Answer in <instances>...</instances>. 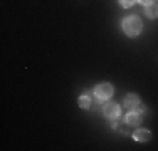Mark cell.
Instances as JSON below:
<instances>
[{"label":"cell","mask_w":158,"mask_h":151,"mask_svg":"<svg viewBox=\"0 0 158 151\" xmlns=\"http://www.w3.org/2000/svg\"><path fill=\"white\" fill-rule=\"evenodd\" d=\"M133 139H135V141H140V143L150 141V139H152V133H150L148 129H143V128H138V129L133 133Z\"/></svg>","instance_id":"obj_5"},{"label":"cell","mask_w":158,"mask_h":151,"mask_svg":"<svg viewBox=\"0 0 158 151\" xmlns=\"http://www.w3.org/2000/svg\"><path fill=\"white\" fill-rule=\"evenodd\" d=\"M94 96L98 101H108L111 99L113 96V86L108 84V82H103V84H98L94 88Z\"/></svg>","instance_id":"obj_2"},{"label":"cell","mask_w":158,"mask_h":151,"mask_svg":"<svg viewBox=\"0 0 158 151\" xmlns=\"http://www.w3.org/2000/svg\"><path fill=\"white\" fill-rule=\"evenodd\" d=\"M79 108H82V109H89V108H91V97L86 96V94L79 97Z\"/></svg>","instance_id":"obj_8"},{"label":"cell","mask_w":158,"mask_h":151,"mask_svg":"<svg viewBox=\"0 0 158 151\" xmlns=\"http://www.w3.org/2000/svg\"><path fill=\"white\" fill-rule=\"evenodd\" d=\"M118 2H119V5H121L123 9H130V7H133L138 0H118Z\"/></svg>","instance_id":"obj_9"},{"label":"cell","mask_w":158,"mask_h":151,"mask_svg":"<svg viewBox=\"0 0 158 151\" xmlns=\"http://www.w3.org/2000/svg\"><path fill=\"white\" fill-rule=\"evenodd\" d=\"M141 123V112H136L133 109V111H130L126 114V124L128 126H140Z\"/></svg>","instance_id":"obj_6"},{"label":"cell","mask_w":158,"mask_h":151,"mask_svg":"<svg viewBox=\"0 0 158 151\" xmlns=\"http://www.w3.org/2000/svg\"><path fill=\"white\" fill-rule=\"evenodd\" d=\"M103 112L108 119H118L119 116H121V109H119V106L114 104V103H110V104L104 106Z\"/></svg>","instance_id":"obj_3"},{"label":"cell","mask_w":158,"mask_h":151,"mask_svg":"<svg viewBox=\"0 0 158 151\" xmlns=\"http://www.w3.org/2000/svg\"><path fill=\"white\" fill-rule=\"evenodd\" d=\"M123 106H125L126 109H130V111H133L135 108L140 106V97H138L136 94H128L125 97V101H123Z\"/></svg>","instance_id":"obj_4"},{"label":"cell","mask_w":158,"mask_h":151,"mask_svg":"<svg viewBox=\"0 0 158 151\" xmlns=\"http://www.w3.org/2000/svg\"><path fill=\"white\" fill-rule=\"evenodd\" d=\"M141 29H143V24L136 15L126 17L123 20V30H125V34L128 37H138L141 34Z\"/></svg>","instance_id":"obj_1"},{"label":"cell","mask_w":158,"mask_h":151,"mask_svg":"<svg viewBox=\"0 0 158 151\" xmlns=\"http://www.w3.org/2000/svg\"><path fill=\"white\" fill-rule=\"evenodd\" d=\"M140 3H143V5H148V3H152V0H138Z\"/></svg>","instance_id":"obj_10"},{"label":"cell","mask_w":158,"mask_h":151,"mask_svg":"<svg viewBox=\"0 0 158 151\" xmlns=\"http://www.w3.org/2000/svg\"><path fill=\"white\" fill-rule=\"evenodd\" d=\"M145 14L148 18H156L158 17V3L152 2L148 5H145Z\"/></svg>","instance_id":"obj_7"}]
</instances>
